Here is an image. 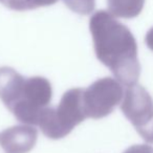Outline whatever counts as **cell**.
<instances>
[{"label":"cell","mask_w":153,"mask_h":153,"mask_svg":"<svg viewBox=\"0 0 153 153\" xmlns=\"http://www.w3.org/2000/svg\"><path fill=\"white\" fill-rule=\"evenodd\" d=\"M89 30L99 61L124 85L137 83L140 74L137 44L129 28L112 14L98 11L90 17Z\"/></svg>","instance_id":"obj_1"},{"label":"cell","mask_w":153,"mask_h":153,"mask_svg":"<svg viewBox=\"0 0 153 153\" xmlns=\"http://www.w3.org/2000/svg\"><path fill=\"white\" fill-rule=\"evenodd\" d=\"M51 97L53 88L46 78H24L14 68L0 67V100L21 123L38 125Z\"/></svg>","instance_id":"obj_2"},{"label":"cell","mask_w":153,"mask_h":153,"mask_svg":"<svg viewBox=\"0 0 153 153\" xmlns=\"http://www.w3.org/2000/svg\"><path fill=\"white\" fill-rule=\"evenodd\" d=\"M83 91L82 88L67 90L56 108L47 107L42 111L38 126L45 136L51 140L65 137L87 117L83 106Z\"/></svg>","instance_id":"obj_3"},{"label":"cell","mask_w":153,"mask_h":153,"mask_svg":"<svg viewBox=\"0 0 153 153\" xmlns=\"http://www.w3.org/2000/svg\"><path fill=\"white\" fill-rule=\"evenodd\" d=\"M124 98L121 82L112 78H103L83 91V106L86 117L94 120L109 115Z\"/></svg>","instance_id":"obj_4"},{"label":"cell","mask_w":153,"mask_h":153,"mask_svg":"<svg viewBox=\"0 0 153 153\" xmlns=\"http://www.w3.org/2000/svg\"><path fill=\"white\" fill-rule=\"evenodd\" d=\"M121 109L136 131L153 121V100L149 92L137 83L127 86Z\"/></svg>","instance_id":"obj_5"},{"label":"cell","mask_w":153,"mask_h":153,"mask_svg":"<svg viewBox=\"0 0 153 153\" xmlns=\"http://www.w3.org/2000/svg\"><path fill=\"white\" fill-rule=\"evenodd\" d=\"M38 132L30 125H17L0 132V153H28L35 147Z\"/></svg>","instance_id":"obj_6"},{"label":"cell","mask_w":153,"mask_h":153,"mask_svg":"<svg viewBox=\"0 0 153 153\" xmlns=\"http://www.w3.org/2000/svg\"><path fill=\"white\" fill-rule=\"evenodd\" d=\"M109 13L114 17L132 19L142 13L145 0H107Z\"/></svg>","instance_id":"obj_7"},{"label":"cell","mask_w":153,"mask_h":153,"mask_svg":"<svg viewBox=\"0 0 153 153\" xmlns=\"http://www.w3.org/2000/svg\"><path fill=\"white\" fill-rule=\"evenodd\" d=\"M66 7L80 15H89L96 7V0H63Z\"/></svg>","instance_id":"obj_8"},{"label":"cell","mask_w":153,"mask_h":153,"mask_svg":"<svg viewBox=\"0 0 153 153\" xmlns=\"http://www.w3.org/2000/svg\"><path fill=\"white\" fill-rule=\"evenodd\" d=\"M0 2L4 7H7V9L13 10V11H27L26 0H0Z\"/></svg>","instance_id":"obj_9"},{"label":"cell","mask_w":153,"mask_h":153,"mask_svg":"<svg viewBox=\"0 0 153 153\" xmlns=\"http://www.w3.org/2000/svg\"><path fill=\"white\" fill-rule=\"evenodd\" d=\"M59 0H26V7L27 10L38 9L41 7H48L57 3Z\"/></svg>","instance_id":"obj_10"},{"label":"cell","mask_w":153,"mask_h":153,"mask_svg":"<svg viewBox=\"0 0 153 153\" xmlns=\"http://www.w3.org/2000/svg\"><path fill=\"white\" fill-rule=\"evenodd\" d=\"M137 132L146 142L153 144V121L151 122V123H149L148 125L143 128V129L138 130Z\"/></svg>","instance_id":"obj_11"},{"label":"cell","mask_w":153,"mask_h":153,"mask_svg":"<svg viewBox=\"0 0 153 153\" xmlns=\"http://www.w3.org/2000/svg\"><path fill=\"white\" fill-rule=\"evenodd\" d=\"M124 153H153V149L148 145H134Z\"/></svg>","instance_id":"obj_12"},{"label":"cell","mask_w":153,"mask_h":153,"mask_svg":"<svg viewBox=\"0 0 153 153\" xmlns=\"http://www.w3.org/2000/svg\"><path fill=\"white\" fill-rule=\"evenodd\" d=\"M145 42H146L147 46L153 51V27H151L148 30L146 37H145Z\"/></svg>","instance_id":"obj_13"}]
</instances>
